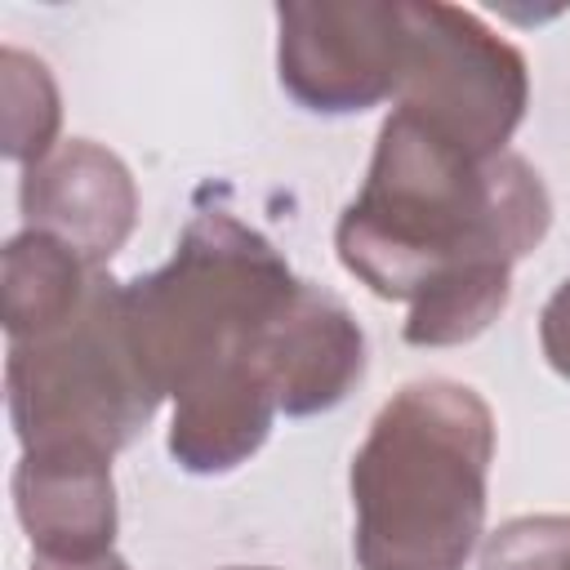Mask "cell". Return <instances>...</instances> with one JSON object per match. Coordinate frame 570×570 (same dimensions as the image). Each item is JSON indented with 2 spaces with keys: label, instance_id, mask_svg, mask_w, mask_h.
Instances as JSON below:
<instances>
[{
  "label": "cell",
  "instance_id": "cell-1",
  "mask_svg": "<svg viewBox=\"0 0 570 570\" xmlns=\"http://www.w3.org/2000/svg\"><path fill=\"white\" fill-rule=\"evenodd\" d=\"M548 223V187L521 156L476 160L392 111L334 240L356 281L379 298L410 303L405 338L414 347H450L476 338L508 307L512 267Z\"/></svg>",
  "mask_w": 570,
  "mask_h": 570
},
{
  "label": "cell",
  "instance_id": "cell-2",
  "mask_svg": "<svg viewBox=\"0 0 570 570\" xmlns=\"http://www.w3.org/2000/svg\"><path fill=\"white\" fill-rule=\"evenodd\" d=\"M490 405L454 379L405 383L352 459L361 570H463L485 525Z\"/></svg>",
  "mask_w": 570,
  "mask_h": 570
},
{
  "label": "cell",
  "instance_id": "cell-3",
  "mask_svg": "<svg viewBox=\"0 0 570 570\" xmlns=\"http://www.w3.org/2000/svg\"><path fill=\"white\" fill-rule=\"evenodd\" d=\"M294 289L298 276L267 236L232 214H196L174 258L125 285V330L151 392L178 401L223 370L254 365L263 330Z\"/></svg>",
  "mask_w": 570,
  "mask_h": 570
},
{
  "label": "cell",
  "instance_id": "cell-4",
  "mask_svg": "<svg viewBox=\"0 0 570 570\" xmlns=\"http://www.w3.org/2000/svg\"><path fill=\"white\" fill-rule=\"evenodd\" d=\"M9 419L22 450H125L160 396L125 330V285L94 276L89 303L58 330L9 343Z\"/></svg>",
  "mask_w": 570,
  "mask_h": 570
},
{
  "label": "cell",
  "instance_id": "cell-5",
  "mask_svg": "<svg viewBox=\"0 0 570 570\" xmlns=\"http://www.w3.org/2000/svg\"><path fill=\"white\" fill-rule=\"evenodd\" d=\"M405 13V71L396 111L414 116L476 160L503 156L530 98L525 58L459 4H414Z\"/></svg>",
  "mask_w": 570,
  "mask_h": 570
},
{
  "label": "cell",
  "instance_id": "cell-6",
  "mask_svg": "<svg viewBox=\"0 0 570 570\" xmlns=\"http://www.w3.org/2000/svg\"><path fill=\"white\" fill-rule=\"evenodd\" d=\"M281 85L325 116L365 111L401 89L405 13L401 0L281 4Z\"/></svg>",
  "mask_w": 570,
  "mask_h": 570
},
{
  "label": "cell",
  "instance_id": "cell-7",
  "mask_svg": "<svg viewBox=\"0 0 570 570\" xmlns=\"http://www.w3.org/2000/svg\"><path fill=\"white\" fill-rule=\"evenodd\" d=\"M22 214L31 232H45L76 249L89 267L107 263L134 232L138 191L125 160L89 138H71L49 151L22 178Z\"/></svg>",
  "mask_w": 570,
  "mask_h": 570
},
{
  "label": "cell",
  "instance_id": "cell-8",
  "mask_svg": "<svg viewBox=\"0 0 570 570\" xmlns=\"http://www.w3.org/2000/svg\"><path fill=\"white\" fill-rule=\"evenodd\" d=\"M254 365L267 379L276 410L321 414L361 383L365 334L334 294L298 281L294 298L263 330L254 347Z\"/></svg>",
  "mask_w": 570,
  "mask_h": 570
},
{
  "label": "cell",
  "instance_id": "cell-9",
  "mask_svg": "<svg viewBox=\"0 0 570 570\" xmlns=\"http://www.w3.org/2000/svg\"><path fill=\"white\" fill-rule=\"evenodd\" d=\"M13 503L40 561H98L116 539L111 454L53 445L22 450Z\"/></svg>",
  "mask_w": 570,
  "mask_h": 570
},
{
  "label": "cell",
  "instance_id": "cell-10",
  "mask_svg": "<svg viewBox=\"0 0 570 570\" xmlns=\"http://www.w3.org/2000/svg\"><path fill=\"white\" fill-rule=\"evenodd\" d=\"M98 267L45 232H22L4 245V330L9 343L40 338L67 325L94 289Z\"/></svg>",
  "mask_w": 570,
  "mask_h": 570
},
{
  "label": "cell",
  "instance_id": "cell-11",
  "mask_svg": "<svg viewBox=\"0 0 570 570\" xmlns=\"http://www.w3.org/2000/svg\"><path fill=\"white\" fill-rule=\"evenodd\" d=\"M0 85H4V156L31 169L53 151L58 89L49 80V67L13 45L0 49Z\"/></svg>",
  "mask_w": 570,
  "mask_h": 570
},
{
  "label": "cell",
  "instance_id": "cell-12",
  "mask_svg": "<svg viewBox=\"0 0 570 570\" xmlns=\"http://www.w3.org/2000/svg\"><path fill=\"white\" fill-rule=\"evenodd\" d=\"M481 570H570V517H517L481 548Z\"/></svg>",
  "mask_w": 570,
  "mask_h": 570
},
{
  "label": "cell",
  "instance_id": "cell-13",
  "mask_svg": "<svg viewBox=\"0 0 570 570\" xmlns=\"http://www.w3.org/2000/svg\"><path fill=\"white\" fill-rule=\"evenodd\" d=\"M539 343H543V356L548 365L570 379V281L557 285V294L543 303V316H539Z\"/></svg>",
  "mask_w": 570,
  "mask_h": 570
},
{
  "label": "cell",
  "instance_id": "cell-14",
  "mask_svg": "<svg viewBox=\"0 0 570 570\" xmlns=\"http://www.w3.org/2000/svg\"><path fill=\"white\" fill-rule=\"evenodd\" d=\"M232 570H249V566H232ZM254 570H267V566H254Z\"/></svg>",
  "mask_w": 570,
  "mask_h": 570
}]
</instances>
